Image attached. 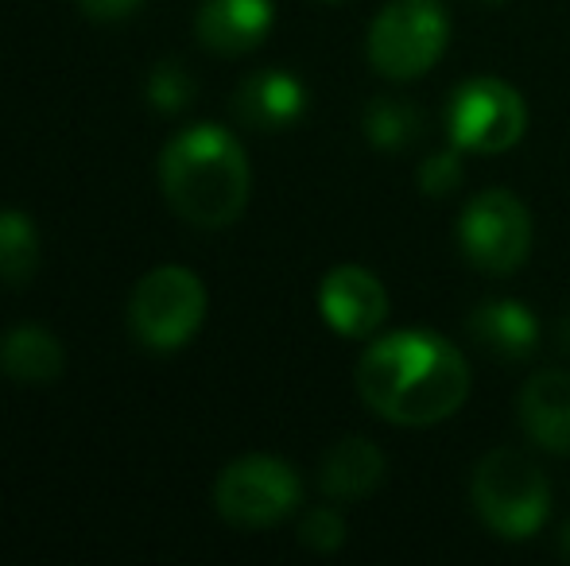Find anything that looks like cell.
Listing matches in <instances>:
<instances>
[{"label":"cell","mask_w":570,"mask_h":566,"mask_svg":"<svg viewBox=\"0 0 570 566\" xmlns=\"http://www.w3.org/2000/svg\"><path fill=\"white\" fill-rule=\"evenodd\" d=\"M272 23H276V4L272 0H206L198 8L195 31L203 47L214 54H248L268 39Z\"/></svg>","instance_id":"obj_11"},{"label":"cell","mask_w":570,"mask_h":566,"mask_svg":"<svg viewBox=\"0 0 570 566\" xmlns=\"http://www.w3.org/2000/svg\"><path fill=\"white\" fill-rule=\"evenodd\" d=\"M326 4H338V0H326Z\"/></svg>","instance_id":"obj_25"},{"label":"cell","mask_w":570,"mask_h":566,"mask_svg":"<svg viewBox=\"0 0 570 566\" xmlns=\"http://www.w3.org/2000/svg\"><path fill=\"white\" fill-rule=\"evenodd\" d=\"M458 249L485 276H512L532 252V214L512 190H481L458 218Z\"/></svg>","instance_id":"obj_7"},{"label":"cell","mask_w":570,"mask_h":566,"mask_svg":"<svg viewBox=\"0 0 570 566\" xmlns=\"http://www.w3.org/2000/svg\"><path fill=\"white\" fill-rule=\"evenodd\" d=\"M0 373L16 385H55L62 377V346L39 326H16L0 341Z\"/></svg>","instance_id":"obj_15"},{"label":"cell","mask_w":570,"mask_h":566,"mask_svg":"<svg viewBox=\"0 0 570 566\" xmlns=\"http://www.w3.org/2000/svg\"><path fill=\"white\" fill-rule=\"evenodd\" d=\"M357 396L373 416L396 427H435L470 400V361L431 330L376 338L357 361Z\"/></svg>","instance_id":"obj_1"},{"label":"cell","mask_w":570,"mask_h":566,"mask_svg":"<svg viewBox=\"0 0 570 566\" xmlns=\"http://www.w3.org/2000/svg\"><path fill=\"white\" fill-rule=\"evenodd\" d=\"M82 4V12L90 16V20H128V16L140 8V0H78Z\"/></svg>","instance_id":"obj_21"},{"label":"cell","mask_w":570,"mask_h":566,"mask_svg":"<svg viewBox=\"0 0 570 566\" xmlns=\"http://www.w3.org/2000/svg\"><path fill=\"white\" fill-rule=\"evenodd\" d=\"M299 500L303 481L295 466H287L284 458H272V454H245V458L229 461L214 485L218 516L240 532L276 528L299 508Z\"/></svg>","instance_id":"obj_6"},{"label":"cell","mask_w":570,"mask_h":566,"mask_svg":"<svg viewBox=\"0 0 570 566\" xmlns=\"http://www.w3.org/2000/svg\"><path fill=\"white\" fill-rule=\"evenodd\" d=\"M159 187L187 226L226 229L245 214L253 171L240 140L222 125L179 132L159 156Z\"/></svg>","instance_id":"obj_2"},{"label":"cell","mask_w":570,"mask_h":566,"mask_svg":"<svg viewBox=\"0 0 570 566\" xmlns=\"http://www.w3.org/2000/svg\"><path fill=\"white\" fill-rule=\"evenodd\" d=\"M39 272V234L28 214L0 210V284L23 287Z\"/></svg>","instance_id":"obj_17"},{"label":"cell","mask_w":570,"mask_h":566,"mask_svg":"<svg viewBox=\"0 0 570 566\" xmlns=\"http://www.w3.org/2000/svg\"><path fill=\"white\" fill-rule=\"evenodd\" d=\"M559 346H563V354H570V310L559 318Z\"/></svg>","instance_id":"obj_22"},{"label":"cell","mask_w":570,"mask_h":566,"mask_svg":"<svg viewBox=\"0 0 570 566\" xmlns=\"http://www.w3.org/2000/svg\"><path fill=\"white\" fill-rule=\"evenodd\" d=\"M420 190L428 198H435V202H443V198H451L462 190L465 182V167H462V156L458 151H435V156H428L420 163Z\"/></svg>","instance_id":"obj_19"},{"label":"cell","mask_w":570,"mask_h":566,"mask_svg":"<svg viewBox=\"0 0 570 566\" xmlns=\"http://www.w3.org/2000/svg\"><path fill=\"white\" fill-rule=\"evenodd\" d=\"M206 318V287L190 268L167 265L148 272L128 299V326L132 338L151 354L183 349Z\"/></svg>","instance_id":"obj_5"},{"label":"cell","mask_w":570,"mask_h":566,"mask_svg":"<svg viewBox=\"0 0 570 566\" xmlns=\"http://www.w3.org/2000/svg\"><path fill=\"white\" fill-rule=\"evenodd\" d=\"M470 500L481 524L509 544L532 539L551 516V485L543 469L528 454L504 450V446L489 450L473 466Z\"/></svg>","instance_id":"obj_3"},{"label":"cell","mask_w":570,"mask_h":566,"mask_svg":"<svg viewBox=\"0 0 570 566\" xmlns=\"http://www.w3.org/2000/svg\"><path fill=\"white\" fill-rule=\"evenodd\" d=\"M195 78L187 75V67L179 62H159L148 78V101L159 113H183V109L195 101Z\"/></svg>","instance_id":"obj_18"},{"label":"cell","mask_w":570,"mask_h":566,"mask_svg":"<svg viewBox=\"0 0 570 566\" xmlns=\"http://www.w3.org/2000/svg\"><path fill=\"white\" fill-rule=\"evenodd\" d=\"M465 334L497 361H528L540 341V322L520 299H485L465 315Z\"/></svg>","instance_id":"obj_14"},{"label":"cell","mask_w":570,"mask_h":566,"mask_svg":"<svg viewBox=\"0 0 570 566\" xmlns=\"http://www.w3.org/2000/svg\"><path fill=\"white\" fill-rule=\"evenodd\" d=\"M520 427L540 450L570 458V373L543 369L520 393Z\"/></svg>","instance_id":"obj_13"},{"label":"cell","mask_w":570,"mask_h":566,"mask_svg":"<svg viewBox=\"0 0 570 566\" xmlns=\"http://www.w3.org/2000/svg\"><path fill=\"white\" fill-rule=\"evenodd\" d=\"M478 4H485V8H497V4H504V0H478Z\"/></svg>","instance_id":"obj_24"},{"label":"cell","mask_w":570,"mask_h":566,"mask_svg":"<svg viewBox=\"0 0 570 566\" xmlns=\"http://www.w3.org/2000/svg\"><path fill=\"white\" fill-rule=\"evenodd\" d=\"M318 310L342 338H373L389 318V291L368 268L338 265L318 284Z\"/></svg>","instance_id":"obj_9"},{"label":"cell","mask_w":570,"mask_h":566,"mask_svg":"<svg viewBox=\"0 0 570 566\" xmlns=\"http://www.w3.org/2000/svg\"><path fill=\"white\" fill-rule=\"evenodd\" d=\"M233 113L253 132H284L307 113V86L292 70H256L233 93Z\"/></svg>","instance_id":"obj_10"},{"label":"cell","mask_w":570,"mask_h":566,"mask_svg":"<svg viewBox=\"0 0 570 566\" xmlns=\"http://www.w3.org/2000/svg\"><path fill=\"white\" fill-rule=\"evenodd\" d=\"M299 544L318 555H331L345 544V520L338 508H311L299 524Z\"/></svg>","instance_id":"obj_20"},{"label":"cell","mask_w":570,"mask_h":566,"mask_svg":"<svg viewBox=\"0 0 570 566\" xmlns=\"http://www.w3.org/2000/svg\"><path fill=\"white\" fill-rule=\"evenodd\" d=\"M451 16L439 0H389L368 28V67L392 82H412L446 54Z\"/></svg>","instance_id":"obj_4"},{"label":"cell","mask_w":570,"mask_h":566,"mask_svg":"<svg viewBox=\"0 0 570 566\" xmlns=\"http://www.w3.org/2000/svg\"><path fill=\"white\" fill-rule=\"evenodd\" d=\"M559 555L570 563V520L563 524V532H559Z\"/></svg>","instance_id":"obj_23"},{"label":"cell","mask_w":570,"mask_h":566,"mask_svg":"<svg viewBox=\"0 0 570 566\" xmlns=\"http://www.w3.org/2000/svg\"><path fill=\"white\" fill-rule=\"evenodd\" d=\"M384 474H389V458H384L381 446L365 435H350L338 438L323 454V461H318V489L331 500L353 505V500L373 497L384 485Z\"/></svg>","instance_id":"obj_12"},{"label":"cell","mask_w":570,"mask_h":566,"mask_svg":"<svg viewBox=\"0 0 570 566\" xmlns=\"http://www.w3.org/2000/svg\"><path fill=\"white\" fill-rule=\"evenodd\" d=\"M361 129L376 151H407L423 140L428 117L407 98H373L361 113Z\"/></svg>","instance_id":"obj_16"},{"label":"cell","mask_w":570,"mask_h":566,"mask_svg":"<svg viewBox=\"0 0 570 566\" xmlns=\"http://www.w3.org/2000/svg\"><path fill=\"white\" fill-rule=\"evenodd\" d=\"M446 132L458 151L501 156L528 132V106L517 86L504 78H465L446 101Z\"/></svg>","instance_id":"obj_8"}]
</instances>
